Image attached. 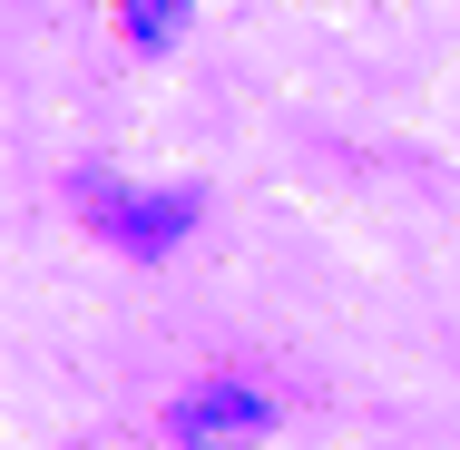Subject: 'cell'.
<instances>
[{
    "label": "cell",
    "mask_w": 460,
    "mask_h": 450,
    "mask_svg": "<svg viewBox=\"0 0 460 450\" xmlns=\"http://www.w3.org/2000/svg\"><path fill=\"white\" fill-rule=\"evenodd\" d=\"M167 431H177V450H255L275 431V401L255 382H196V392H177Z\"/></svg>",
    "instance_id": "1"
},
{
    "label": "cell",
    "mask_w": 460,
    "mask_h": 450,
    "mask_svg": "<svg viewBox=\"0 0 460 450\" xmlns=\"http://www.w3.org/2000/svg\"><path fill=\"white\" fill-rule=\"evenodd\" d=\"M79 196L98 206V225H108L118 245H137V255H157V245H177V235H186V216H196V196H118L108 177H89Z\"/></svg>",
    "instance_id": "2"
},
{
    "label": "cell",
    "mask_w": 460,
    "mask_h": 450,
    "mask_svg": "<svg viewBox=\"0 0 460 450\" xmlns=\"http://www.w3.org/2000/svg\"><path fill=\"white\" fill-rule=\"evenodd\" d=\"M118 20H128V49H167L186 30V0H128Z\"/></svg>",
    "instance_id": "3"
}]
</instances>
